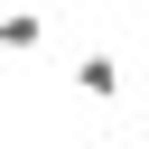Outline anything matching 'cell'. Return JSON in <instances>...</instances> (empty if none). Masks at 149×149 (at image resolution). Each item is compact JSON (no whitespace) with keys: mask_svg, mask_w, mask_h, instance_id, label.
<instances>
[{"mask_svg":"<svg viewBox=\"0 0 149 149\" xmlns=\"http://www.w3.org/2000/svg\"><path fill=\"white\" fill-rule=\"evenodd\" d=\"M74 93L112 102V93H121V56H102V47H93V56H74Z\"/></svg>","mask_w":149,"mask_h":149,"instance_id":"cell-1","label":"cell"},{"mask_svg":"<svg viewBox=\"0 0 149 149\" xmlns=\"http://www.w3.org/2000/svg\"><path fill=\"white\" fill-rule=\"evenodd\" d=\"M37 37H47V9H0V47L9 56H28Z\"/></svg>","mask_w":149,"mask_h":149,"instance_id":"cell-2","label":"cell"}]
</instances>
